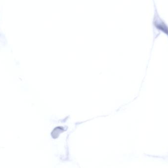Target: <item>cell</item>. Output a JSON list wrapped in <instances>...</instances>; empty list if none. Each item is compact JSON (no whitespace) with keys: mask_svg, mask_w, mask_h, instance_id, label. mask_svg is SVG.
I'll return each instance as SVG.
<instances>
[{"mask_svg":"<svg viewBox=\"0 0 168 168\" xmlns=\"http://www.w3.org/2000/svg\"><path fill=\"white\" fill-rule=\"evenodd\" d=\"M153 26L160 31L168 35V25L159 15L155 5V12L153 19Z\"/></svg>","mask_w":168,"mask_h":168,"instance_id":"1","label":"cell"}]
</instances>
